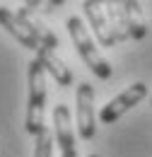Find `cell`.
Masks as SVG:
<instances>
[{
	"instance_id": "cell-9",
	"label": "cell",
	"mask_w": 152,
	"mask_h": 157,
	"mask_svg": "<svg viewBox=\"0 0 152 157\" xmlns=\"http://www.w3.org/2000/svg\"><path fill=\"white\" fill-rule=\"evenodd\" d=\"M17 17L24 22L27 27H29V32L34 34V39H36L41 46H48V48H53V51H56V46H58L56 34H53V32H51V29H48V27H46L41 20H36L32 10H27V7L22 5V7L17 10Z\"/></svg>"
},
{
	"instance_id": "cell-8",
	"label": "cell",
	"mask_w": 152,
	"mask_h": 157,
	"mask_svg": "<svg viewBox=\"0 0 152 157\" xmlns=\"http://www.w3.org/2000/svg\"><path fill=\"white\" fill-rule=\"evenodd\" d=\"M0 27H5V32H10V34H12L24 48H29V51H36L39 46H41V44L34 39V34L29 32V27L17 17V12H12V10H7V7H0Z\"/></svg>"
},
{
	"instance_id": "cell-12",
	"label": "cell",
	"mask_w": 152,
	"mask_h": 157,
	"mask_svg": "<svg viewBox=\"0 0 152 157\" xmlns=\"http://www.w3.org/2000/svg\"><path fill=\"white\" fill-rule=\"evenodd\" d=\"M34 157H53V133H51V128H44L36 136Z\"/></svg>"
},
{
	"instance_id": "cell-5",
	"label": "cell",
	"mask_w": 152,
	"mask_h": 157,
	"mask_svg": "<svg viewBox=\"0 0 152 157\" xmlns=\"http://www.w3.org/2000/svg\"><path fill=\"white\" fill-rule=\"evenodd\" d=\"M53 126H56V143L60 147V157H77L73 118H70V109L65 104H58L53 109Z\"/></svg>"
},
{
	"instance_id": "cell-10",
	"label": "cell",
	"mask_w": 152,
	"mask_h": 157,
	"mask_svg": "<svg viewBox=\"0 0 152 157\" xmlns=\"http://www.w3.org/2000/svg\"><path fill=\"white\" fill-rule=\"evenodd\" d=\"M121 10L126 15V24H128V36L135 41L145 39L147 34V27H145V17H142V7L138 0H126L121 2Z\"/></svg>"
},
{
	"instance_id": "cell-4",
	"label": "cell",
	"mask_w": 152,
	"mask_h": 157,
	"mask_svg": "<svg viewBox=\"0 0 152 157\" xmlns=\"http://www.w3.org/2000/svg\"><path fill=\"white\" fill-rule=\"evenodd\" d=\"M75 118H77V131L82 140H92L97 136V123H94V87L89 82H80L75 94Z\"/></svg>"
},
{
	"instance_id": "cell-6",
	"label": "cell",
	"mask_w": 152,
	"mask_h": 157,
	"mask_svg": "<svg viewBox=\"0 0 152 157\" xmlns=\"http://www.w3.org/2000/svg\"><path fill=\"white\" fill-rule=\"evenodd\" d=\"M82 7H85V15H87L89 24L94 27V36L99 39V44H101V46H116L118 39H116L114 29H111V24H109L104 10H101L104 5H101V2H94V0H87Z\"/></svg>"
},
{
	"instance_id": "cell-7",
	"label": "cell",
	"mask_w": 152,
	"mask_h": 157,
	"mask_svg": "<svg viewBox=\"0 0 152 157\" xmlns=\"http://www.w3.org/2000/svg\"><path fill=\"white\" fill-rule=\"evenodd\" d=\"M36 60L44 65L46 73H51V78L56 80L60 87H70V85H73V73H70V68L63 63V58L58 56L53 48L39 46L36 48Z\"/></svg>"
},
{
	"instance_id": "cell-13",
	"label": "cell",
	"mask_w": 152,
	"mask_h": 157,
	"mask_svg": "<svg viewBox=\"0 0 152 157\" xmlns=\"http://www.w3.org/2000/svg\"><path fill=\"white\" fill-rule=\"evenodd\" d=\"M89 157H97V155H89Z\"/></svg>"
},
{
	"instance_id": "cell-11",
	"label": "cell",
	"mask_w": 152,
	"mask_h": 157,
	"mask_svg": "<svg viewBox=\"0 0 152 157\" xmlns=\"http://www.w3.org/2000/svg\"><path fill=\"white\" fill-rule=\"evenodd\" d=\"M104 7H106V20H109V24H111V29H114L118 44H121V41H128L131 39V36H128V24H126V15H123L121 5L106 2Z\"/></svg>"
},
{
	"instance_id": "cell-1",
	"label": "cell",
	"mask_w": 152,
	"mask_h": 157,
	"mask_svg": "<svg viewBox=\"0 0 152 157\" xmlns=\"http://www.w3.org/2000/svg\"><path fill=\"white\" fill-rule=\"evenodd\" d=\"M44 111H46V70L36 58L29 63V99H27V133L36 138L46 123H44Z\"/></svg>"
},
{
	"instance_id": "cell-2",
	"label": "cell",
	"mask_w": 152,
	"mask_h": 157,
	"mask_svg": "<svg viewBox=\"0 0 152 157\" xmlns=\"http://www.w3.org/2000/svg\"><path fill=\"white\" fill-rule=\"evenodd\" d=\"M65 24H68V32H70V39L75 44L77 53L87 63V68H89L99 80H109L111 78V65L101 56V51L94 46V39L89 36V32H87V27L82 24V20H80V17H68Z\"/></svg>"
},
{
	"instance_id": "cell-3",
	"label": "cell",
	"mask_w": 152,
	"mask_h": 157,
	"mask_svg": "<svg viewBox=\"0 0 152 157\" xmlns=\"http://www.w3.org/2000/svg\"><path fill=\"white\" fill-rule=\"evenodd\" d=\"M147 97V85L145 82H133L128 90H123L118 97H114L109 104H104V109L99 111V121L101 123H116L126 111H131L138 101Z\"/></svg>"
}]
</instances>
